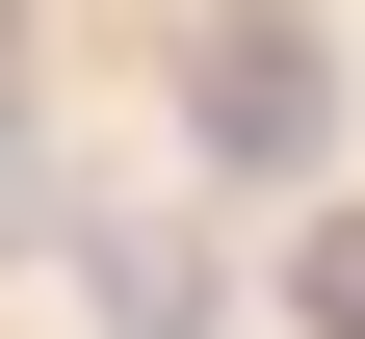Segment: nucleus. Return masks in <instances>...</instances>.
Returning <instances> with one entry per match:
<instances>
[{
  "mask_svg": "<svg viewBox=\"0 0 365 339\" xmlns=\"http://www.w3.org/2000/svg\"><path fill=\"white\" fill-rule=\"evenodd\" d=\"M182 131H209L235 183H313V157H339V53H313L287 0H235V26L182 53Z\"/></svg>",
  "mask_w": 365,
  "mask_h": 339,
  "instance_id": "1",
  "label": "nucleus"
},
{
  "mask_svg": "<svg viewBox=\"0 0 365 339\" xmlns=\"http://www.w3.org/2000/svg\"><path fill=\"white\" fill-rule=\"evenodd\" d=\"M105 339H209V235H105Z\"/></svg>",
  "mask_w": 365,
  "mask_h": 339,
  "instance_id": "2",
  "label": "nucleus"
},
{
  "mask_svg": "<svg viewBox=\"0 0 365 339\" xmlns=\"http://www.w3.org/2000/svg\"><path fill=\"white\" fill-rule=\"evenodd\" d=\"M313 313H339V339H365V209H339V235H313Z\"/></svg>",
  "mask_w": 365,
  "mask_h": 339,
  "instance_id": "3",
  "label": "nucleus"
}]
</instances>
